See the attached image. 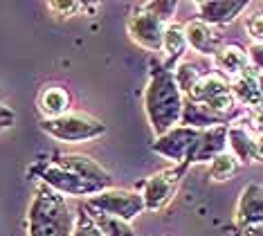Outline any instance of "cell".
Wrapping results in <instances>:
<instances>
[{
    "label": "cell",
    "instance_id": "5b68a950",
    "mask_svg": "<svg viewBox=\"0 0 263 236\" xmlns=\"http://www.w3.org/2000/svg\"><path fill=\"white\" fill-rule=\"evenodd\" d=\"M83 207L92 211V214L112 216V219L126 221V223H133L137 216L146 211L140 193L135 189H119V187H110V189L86 198Z\"/></svg>",
    "mask_w": 263,
    "mask_h": 236
},
{
    "label": "cell",
    "instance_id": "6da1fadb",
    "mask_svg": "<svg viewBox=\"0 0 263 236\" xmlns=\"http://www.w3.org/2000/svg\"><path fill=\"white\" fill-rule=\"evenodd\" d=\"M148 81L142 93V106H144L146 122L151 126L153 135L160 137L166 131L176 129L182 117L184 95L178 90L173 72L164 68V63L151 59L148 63Z\"/></svg>",
    "mask_w": 263,
    "mask_h": 236
},
{
    "label": "cell",
    "instance_id": "4316f807",
    "mask_svg": "<svg viewBox=\"0 0 263 236\" xmlns=\"http://www.w3.org/2000/svg\"><path fill=\"white\" fill-rule=\"evenodd\" d=\"M14 119H16V115H14V111H11V108H9V106L0 104V122H11V124H14Z\"/></svg>",
    "mask_w": 263,
    "mask_h": 236
},
{
    "label": "cell",
    "instance_id": "f1b7e54d",
    "mask_svg": "<svg viewBox=\"0 0 263 236\" xmlns=\"http://www.w3.org/2000/svg\"><path fill=\"white\" fill-rule=\"evenodd\" d=\"M256 83H259V90H261V95H263V72H259V77H256Z\"/></svg>",
    "mask_w": 263,
    "mask_h": 236
},
{
    "label": "cell",
    "instance_id": "ac0fdd59",
    "mask_svg": "<svg viewBox=\"0 0 263 236\" xmlns=\"http://www.w3.org/2000/svg\"><path fill=\"white\" fill-rule=\"evenodd\" d=\"M198 9H200L202 23H227L243 9V5H238V3H198Z\"/></svg>",
    "mask_w": 263,
    "mask_h": 236
},
{
    "label": "cell",
    "instance_id": "e0dca14e",
    "mask_svg": "<svg viewBox=\"0 0 263 236\" xmlns=\"http://www.w3.org/2000/svg\"><path fill=\"white\" fill-rule=\"evenodd\" d=\"M227 144L236 160H259V140L245 126H232L227 131Z\"/></svg>",
    "mask_w": 263,
    "mask_h": 236
},
{
    "label": "cell",
    "instance_id": "cb8c5ba5",
    "mask_svg": "<svg viewBox=\"0 0 263 236\" xmlns=\"http://www.w3.org/2000/svg\"><path fill=\"white\" fill-rule=\"evenodd\" d=\"M142 7L146 11H151L155 18H160V21L166 25V23L173 21V14H176L178 5L176 3H142Z\"/></svg>",
    "mask_w": 263,
    "mask_h": 236
},
{
    "label": "cell",
    "instance_id": "277c9868",
    "mask_svg": "<svg viewBox=\"0 0 263 236\" xmlns=\"http://www.w3.org/2000/svg\"><path fill=\"white\" fill-rule=\"evenodd\" d=\"M27 175L32 180H36V183L47 185L50 189H54L57 193H61L65 198H90V196H95L90 187L86 183H81L72 171H68L65 167L59 165L52 155L47 157V160L36 157V160L27 167Z\"/></svg>",
    "mask_w": 263,
    "mask_h": 236
},
{
    "label": "cell",
    "instance_id": "d4e9b609",
    "mask_svg": "<svg viewBox=\"0 0 263 236\" xmlns=\"http://www.w3.org/2000/svg\"><path fill=\"white\" fill-rule=\"evenodd\" d=\"M245 32L254 41V43H263V14L254 11L245 18Z\"/></svg>",
    "mask_w": 263,
    "mask_h": 236
},
{
    "label": "cell",
    "instance_id": "8fae6325",
    "mask_svg": "<svg viewBox=\"0 0 263 236\" xmlns=\"http://www.w3.org/2000/svg\"><path fill=\"white\" fill-rule=\"evenodd\" d=\"M70 106H72L70 93L59 83H47L39 93V111L43 115V119L61 117V115L70 113Z\"/></svg>",
    "mask_w": 263,
    "mask_h": 236
},
{
    "label": "cell",
    "instance_id": "7c38bea8",
    "mask_svg": "<svg viewBox=\"0 0 263 236\" xmlns=\"http://www.w3.org/2000/svg\"><path fill=\"white\" fill-rule=\"evenodd\" d=\"M187 36H184V25H180L178 21L166 23L164 36H162V54H164V68L173 70L178 65V61L184 57L187 52Z\"/></svg>",
    "mask_w": 263,
    "mask_h": 236
},
{
    "label": "cell",
    "instance_id": "7402d4cb",
    "mask_svg": "<svg viewBox=\"0 0 263 236\" xmlns=\"http://www.w3.org/2000/svg\"><path fill=\"white\" fill-rule=\"evenodd\" d=\"M77 219H74V232L72 236H104L99 232V227L95 225L92 216L88 214V209L83 207V205H79V207L74 209Z\"/></svg>",
    "mask_w": 263,
    "mask_h": 236
},
{
    "label": "cell",
    "instance_id": "ffe728a7",
    "mask_svg": "<svg viewBox=\"0 0 263 236\" xmlns=\"http://www.w3.org/2000/svg\"><path fill=\"white\" fill-rule=\"evenodd\" d=\"M171 72H173V79H176V83H178V90H180L184 97L189 95V90L194 88L196 83H198V79L202 77L198 72V68L191 63H178Z\"/></svg>",
    "mask_w": 263,
    "mask_h": 236
},
{
    "label": "cell",
    "instance_id": "f546056e",
    "mask_svg": "<svg viewBox=\"0 0 263 236\" xmlns=\"http://www.w3.org/2000/svg\"><path fill=\"white\" fill-rule=\"evenodd\" d=\"M9 126H11V122H0V131H3V129H9Z\"/></svg>",
    "mask_w": 263,
    "mask_h": 236
},
{
    "label": "cell",
    "instance_id": "44dd1931",
    "mask_svg": "<svg viewBox=\"0 0 263 236\" xmlns=\"http://www.w3.org/2000/svg\"><path fill=\"white\" fill-rule=\"evenodd\" d=\"M238 169V160L232 153H220L212 160V165H209V175H212L214 180H227L234 175V171Z\"/></svg>",
    "mask_w": 263,
    "mask_h": 236
},
{
    "label": "cell",
    "instance_id": "52a82bcc",
    "mask_svg": "<svg viewBox=\"0 0 263 236\" xmlns=\"http://www.w3.org/2000/svg\"><path fill=\"white\" fill-rule=\"evenodd\" d=\"M200 140V133L187 126H176V129L166 131L164 135L155 137L151 142V151L158 153L160 157L171 160L176 167H180L182 171H187V160L191 155L194 147Z\"/></svg>",
    "mask_w": 263,
    "mask_h": 236
},
{
    "label": "cell",
    "instance_id": "484cf974",
    "mask_svg": "<svg viewBox=\"0 0 263 236\" xmlns=\"http://www.w3.org/2000/svg\"><path fill=\"white\" fill-rule=\"evenodd\" d=\"M248 57H250V65H252L256 72H263V43H254L250 47Z\"/></svg>",
    "mask_w": 263,
    "mask_h": 236
},
{
    "label": "cell",
    "instance_id": "2e32d148",
    "mask_svg": "<svg viewBox=\"0 0 263 236\" xmlns=\"http://www.w3.org/2000/svg\"><path fill=\"white\" fill-rule=\"evenodd\" d=\"M238 225L250 227L256 223H263V187H248L241 193L236 209Z\"/></svg>",
    "mask_w": 263,
    "mask_h": 236
},
{
    "label": "cell",
    "instance_id": "3957f363",
    "mask_svg": "<svg viewBox=\"0 0 263 236\" xmlns=\"http://www.w3.org/2000/svg\"><path fill=\"white\" fill-rule=\"evenodd\" d=\"M39 129L47 137L63 144H81L106 135V124L88 113L70 111L57 119H41Z\"/></svg>",
    "mask_w": 263,
    "mask_h": 236
},
{
    "label": "cell",
    "instance_id": "8992f818",
    "mask_svg": "<svg viewBox=\"0 0 263 236\" xmlns=\"http://www.w3.org/2000/svg\"><path fill=\"white\" fill-rule=\"evenodd\" d=\"M182 169L180 167H166L162 171H155L148 178H144L140 185H137V193L142 196V203H144L146 211H160L164 209L166 205L171 203L173 193H176L178 185H180L182 178Z\"/></svg>",
    "mask_w": 263,
    "mask_h": 236
},
{
    "label": "cell",
    "instance_id": "83f0119b",
    "mask_svg": "<svg viewBox=\"0 0 263 236\" xmlns=\"http://www.w3.org/2000/svg\"><path fill=\"white\" fill-rule=\"evenodd\" d=\"M245 236H263V223H256V225L245 227Z\"/></svg>",
    "mask_w": 263,
    "mask_h": 236
},
{
    "label": "cell",
    "instance_id": "7a4b0ae2",
    "mask_svg": "<svg viewBox=\"0 0 263 236\" xmlns=\"http://www.w3.org/2000/svg\"><path fill=\"white\" fill-rule=\"evenodd\" d=\"M74 219L68 198L43 183L34 185L27 207V236H72Z\"/></svg>",
    "mask_w": 263,
    "mask_h": 236
},
{
    "label": "cell",
    "instance_id": "d6986e66",
    "mask_svg": "<svg viewBox=\"0 0 263 236\" xmlns=\"http://www.w3.org/2000/svg\"><path fill=\"white\" fill-rule=\"evenodd\" d=\"M88 214L92 216L95 225L99 227V232L104 234V236H137L133 225L126 223V221H119V219L104 216V214H92V211H88Z\"/></svg>",
    "mask_w": 263,
    "mask_h": 236
},
{
    "label": "cell",
    "instance_id": "ba28073f",
    "mask_svg": "<svg viewBox=\"0 0 263 236\" xmlns=\"http://www.w3.org/2000/svg\"><path fill=\"white\" fill-rule=\"evenodd\" d=\"M164 23L155 18L151 11H146L142 5H137L135 11L126 18V34L137 47L146 52H162V36Z\"/></svg>",
    "mask_w": 263,
    "mask_h": 236
},
{
    "label": "cell",
    "instance_id": "603a6c76",
    "mask_svg": "<svg viewBox=\"0 0 263 236\" xmlns=\"http://www.w3.org/2000/svg\"><path fill=\"white\" fill-rule=\"evenodd\" d=\"M47 9L52 14H57L59 18H68V16H79L83 9H88V5L77 3V0H54V3H47Z\"/></svg>",
    "mask_w": 263,
    "mask_h": 236
},
{
    "label": "cell",
    "instance_id": "5bb4252c",
    "mask_svg": "<svg viewBox=\"0 0 263 236\" xmlns=\"http://www.w3.org/2000/svg\"><path fill=\"white\" fill-rule=\"evenodd\" d=\"M184 36H187V45L198 54H212L214 57L220 50L216 32L202 21H189L184 25Z\"/></svg>",
    "mask_w": 263,
    "mask_h": 236
},
{
    "label": "cell",
    "instance_id": "4fadbf2b",
    "mask_svg": "<svg viewBox=\"0 0 263 236\" xmlns=\"http://www.w3.org/2000/svg\"><path fill=\"white\" fill-rule=\"evenodd\" d=\"M227 93H232L227 79L220 75V72H209V75H202L198 79V83L189 90V95L184 97V99H191V101H196V104L205 106L212 99H216L220 95H227Z\"/></svg>",
    "mask_w": 263,
    "mask_h": 236
},
{
    "label": "cell",
    "instance_id": "9a60e30c",
    "mask_svg": "<svg viewBox=\"0 0 263 236\" xmlns=\"http://www.w3.org/2000/svg\"><path fill=\"white\" fill-rule=\"evenodd\" d=\"M214 63H216L218 72H223L225 77L236 79L245 75V70L250 68V57L241 45H223L214 54Z\"/></svg>",
    "mask_w": 263,
    "mask_h": 236
},
{
    "label": "cell",
    "instance_id": "9c48e42d",
    "mask_svg": "<svg viewBox=\"0 0 263 236\" xmlns=\"http://www.w3.org/2000/svg\"><path fill=\"white\" fill-rule=\"evenodd\" d=\"M61 167L68 171H72L81 183H86L92 189V193L106 191L112 187V175L99 165L97 160H92L90 155L83 153H54L52 155Z\"/></svg>",
    "mask_w": 263,
    "mask_h": 236
},
{
    "label": "cell",
    "instance_id": "30bf717a",
    "mask_svg": "<svg viewBox=\"0 0 263 236\" xmlns=\"http://www.w3.org/2000/svg\"><path fill=\"white\" fill-rule=\"evenodd\" d=\"M256 77H259V72L250 65V68L245 70V75L232 79V83H230L234 101H238V104L245 106L248 111L263 108V95L259 90V83H256Z\"/></svg>",
    "mask_w": 263,
    "mask_h": 236
}]
</instances>
